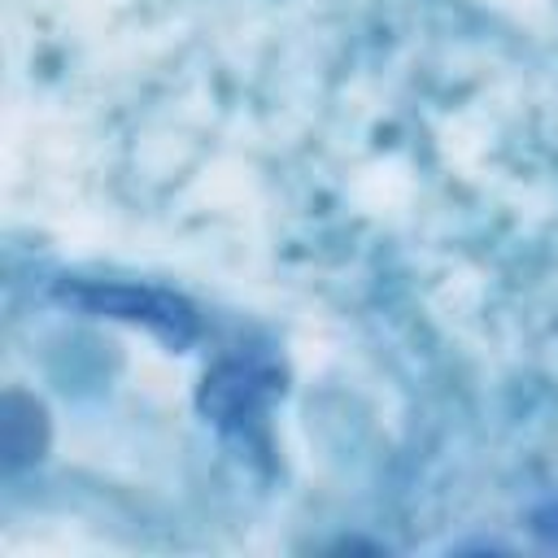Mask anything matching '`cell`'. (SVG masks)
<instances>
[{"instance_id": "1", "label": "cell", "mask_w": 558, "mask_h": 558, "mask_svg": "<svg viewBox=\"0 0 558 558\" xmlns=\"http://www.w3.org/2000/svg\"><path fill=\"white\" fill-rule=\"evenodd\" d=\"M39 449H44V410L31 397L9 392L4 397V462H9V471L39 458Z\"/></svg>"}]
</instances>
